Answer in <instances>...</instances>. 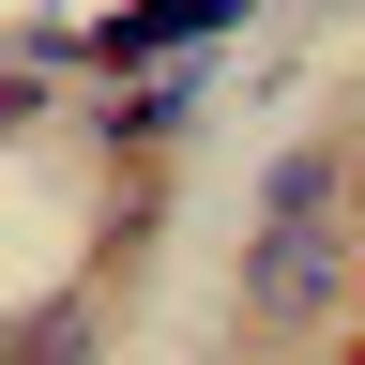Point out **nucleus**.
Wrapping results in <instances>:
<instances>
[{
  "mask_svg": "<svg viewBox=\"0 0 365 365\" xmlns=\"http://www.w3.org/2000/svg\"><path fill=\"white\" fill-rule=\"evenodd\" d=\"M198 107H213V61L122 76V91H91V153H107V168H168L182 137H198Z\"/></svg>",
  "mask_w": 365,
  "mask_h": 365,
  "instance_id": "obj_3",
  "label": "nucleus"
},
{
  "mask_svg": "<svg viewBox=\"0 0 365 365\" xmlns=\"http://www.w3.org/2000/svg\"><path fill=\"white\" fill-rule=\"evenodd\" d=\"M91 350H107V289H46V304L16 319L0 365H91Z\"/></svg>",
  "mask_w": 365,
  "mask_h": 365,
  "instance_id": "obj_5",
  "label": "nucleus"
},
{
  "mask_svg": "<svg viewBox=\"0 0 365 365\" xmlns=\"http://www.w3.org/2000/svg\"><path fill=\"white\" fill-rule=\"evenodd\" d=\"M365 304V213L335 228H244V319L259 335H335Z\"/></svg>",
  "mask_w": 365,
  "mask_h": 365,
  "instance_id": "obj_1",
  "label": "nucleus"
},
{
  "mask_svg": "<svg viewBox=\"0 0 365 365\" xmlns=\"http://www.w3.org/2000/svg\"><path fill=\"white\" fill-rule=\"evenodd\" d=\"M244 16H259V0H107V16H91V91L168 76V61H213Z\"/></svg>",
  "mask_w": 365,
  "mask_h": 365,
  "instance_id": "obj_2",
  "label": "nucleus"
},
{
  "mask_svg": "<svg viewBox=\"0 0 365 365\" xmlns=\"http://www.w3.org/2000/svg\"><path fill=\"white\" fill-rule=\"evenodd\" d=\"M365 198V168H350V137H289V153L259 168V228H335Z\"/></svg>",
  "mask_w": 365,
  "mask_h": 365,
  "instance_id": "obj_4",
  "label": "nucleus"
}]
</instances>
